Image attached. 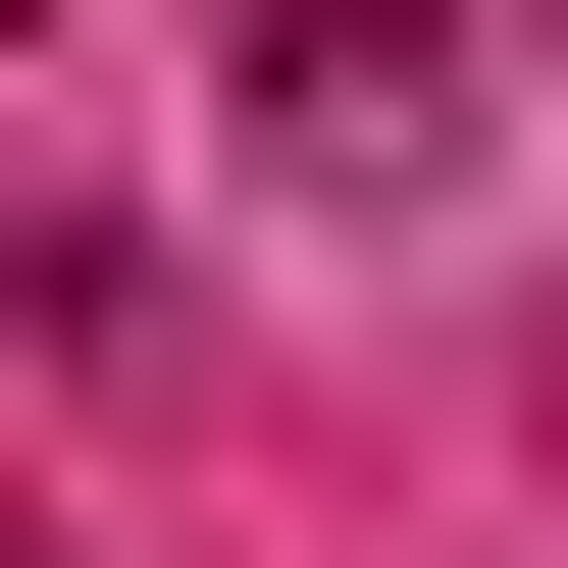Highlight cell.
I'll list each match as a JSON object with an SVG mask.
<instances>
[{
  "instance_id": "obj_1",
  "label": "cell",
  "mask_w": 568,
  "mask_h": 568,
  "mask_svg": "<svg viewBox=\"0 0 568 568\" xmlns=\"http://www.w3.org/2000/svg\"><path fill=\"white\" fill-rule=\"evenodd\" d=\"M465 52H517V0H207V155L258 207H465V155H517Z\"/></svg>"
},
{
  "instance_id": "obj_2",
  "label": "cell",
  "mask_w": 568,
  "mask_h": 568,
  "mask_svg": "<svg viewBox=\"0 0 568 568\" xmlns=\"http://www.w3.org/2000/svg\"><path fill=\"white\" fill-rule=\"evenodd\" d=\"M517 52H568V0H517Z\"/></svg>"
}]
</instances>
